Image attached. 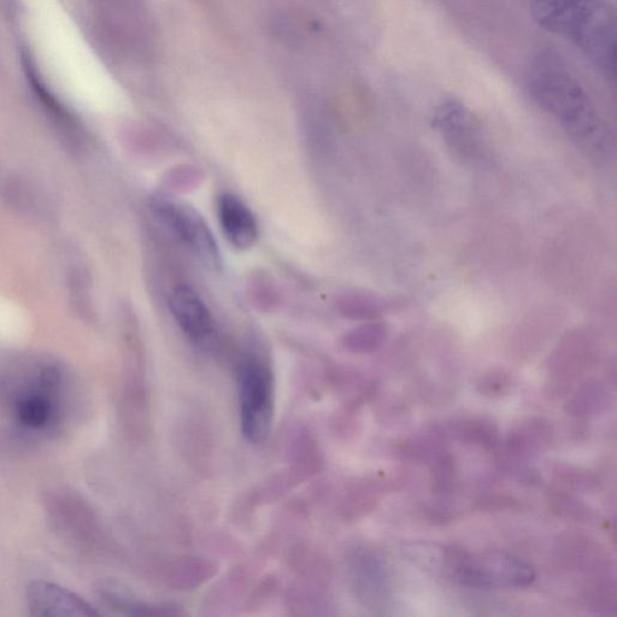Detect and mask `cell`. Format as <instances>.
<instances>
[{
  "label": "cell",
  "instance_id": "cell-2",
  "mask_svg": "<svg viewBox=\"0 0 617 617\" xmlns=\"http://www.w3.org/2000/svg\"><path fill=\"white\" fill-rule=\"evenodd\" d=\"M528 86L534 101L587 148L598 151L607 132L584 87L556 56L543 55L531 68Z\"/></svg>",
  "mask_w": 617,
  "mask_h": 617
},
{
  "label": "cell",
  "instance_id": "cell-10",
  "mask_svg": "<svg viewBox=\"0 0 617 617\" xmlns=\"http://www.w3.org/2000/svg\"><path fill=\"white\" fill-rule=\"evenodd\" d=\"M552 434L551 423L545 419L532 417L522 421L511 430L505 440V454L513 462H524L548 448L552 442Z\"/></svg>",
  "mask_w": 617,
  "mask_h": 617
},
{
  "label": "cell",
  "instance_id": "cell-13",
  "mask_svg": "<svg viewBox=\"0 0 617 617\" xmlns=\"http://www.w3.org/2000/svg\"><path fill=\"white\" fill-rule=\"evenodd\" d=\"M22 62L29 84H31L38 101L43 105L46 114L51 117L52 122L55 123L57 128H60L63 134H66L69 139H74L75 143H78L76 139L80 138L79 126H76L73 116L68 113L64 105L58 101L55 94L46 86L45 80L41 76L33 57L27 54V52H23Z\"/></svg>",
  "mask_w": 617,
  "mask_h": 617
},
{
  "label": "cell",
  "instance_id": "cell-9",
  "mask_svg": "<svg viewBox=\"0 0 617 617\" xmlns=\"http://www.w3.org/2000/svg\"><path fill=\"white\" fill-rule=\"evenodd\" d=\"M217 216L223 234L234 248L248 250L258 237L256 217L242 199L223 193L217 201Z\"/></svg>",
  "mask_w": 617,
  "mask_h": 617
},
{
  "label": "cell",
  "instance_id": "cell-5",
  "mask_svg": "<svg viewBox=\"0 0 617 617\" xmlns=\"http://www.w3.org/2000/svg\"><path fill=\"white\" fill-rule=\"evenodd\" d=\"M154 209L164 225L190 245L208 266H220V252L214 235L196 210L166 199L157 201Z\"/></svg>",
  "mask_w": 617,
  "mask_h": 617
},
{
  "label": "cell",
  "instance_id": "cell-14",
  "mask_svg": "<svg viewBox=\"0 0 617 617\" xmlns=\"http://www.w3.org/2000/svg\"><path fill=\"white\" fill-rule=\"evenodd\" d=\"M609 392L598 381H587L568 403V413L574 416H593L607 408Z\"/></svg>",
  "mask_w": 617,
  "mask_h": 617
},
{
  "label": "cell",
  "instance_id": "cell-19",
  "mask_svg": "<svg viewBox=\"0 0 617 617\" xmlns=\"http://www.w3.org/2000/svg\"><path fill=\"white\" fill-rule=\"evenodd\" d=\"M386 337V328L383 325H373L364 328L358 333L352 344L356 351L368 352L378 348L383 344Z\"/></svg>",
  "mask_w": 617,
  "mask_h": 617
},
{
  "label": "cell",
  "instance_id": "cell-11",
  "mask_svg": "<svg viewBox=\"0 0 617 617\" xmlns=\"http://www.w3.org/2000/svg\"><path fill=\"white\" fill-rule=\"evenodd\" d=\"M479 557L491 587L524 589L536 580V572L530 564L513 555L502 551H489Z\"/></svg>",
  "mask_w": 617,
  "mask_h": 617
},
{
  "label": "cell",
  "instance_id": "cell-7",
  "mask_svg": "<svg viewBox=\"0 0 617 617\" xmlns=\"http://www.w3.org/2000/svg\"><path fill=\"white\" fill-rule=\"evenodd\" d=\"M111 37L123 45H135L143 27V0H90Z\"/></svg>",
  "mask_w": 617,
  "mask_h": 617
},
{
  "label": "cell",
  "instance_id": "cell-8",
  "mask_svg": "<svg viewBox=\"0 0 617 617\" xmlns=\"http://www.w3.org/2000/svg\"><path fill=\"white\" fill-rule=\"evenodd\" d=\"M169 308L182 332L196 342L207 339L214 331V317L191 287L181 285L176 287L169 298Z\"/></svg>",
  "mask_w": 617,
  "mask_h": 617
},
{
  "label": "cell",
  "instance_id": "cell-4",
  "mask_svg": "<svg viewBox=\"0 0 617 617\" xmlns=\"http://www.w3.org/2000/svg\"><path fill=\"white\" fill-rule=\"evenodd\" d=\"M240 427L249 443L266 442L272 431L275 407L274 375L262 357L249 354L237 372Z\"/></svg>",
  "mask_w": 617,
  "mask_h": 617
},
{
  "label": "cell",
  "instance_id": "cell-12",
  "mask_svg": "<svg viewBox=\"0 0 617 617\" xmlns=\"http://www.w3.org/2000/svg\"><path fill=\"white\" fill-rule=\"evenodd\" d=\"M433 126L455 144L467 149L478 138V125L466 105L456 99H448L439 105L433 116Z\"/></svg>",
  "mask_w": 617,
  "mask_h": 617
},
{
  "label": "cell",
  "instance_id": "cell-16",
  "mask_svg": "<svg viewBox=\"0 0 617 617\" xmlns=\"http://www.w3.org/2000/svg\"><path fill=\"white\" fill-rule=\"evenodd\" d=\"M98 596L107 607L119 611L126 615H152L155 614L154 607L139 603L129 596L122 587L115 584L103 583L98 586Z\"/></svg>",
  "mask_w": 617,
  "mask_h": 617
},
{
  "label": "cell",
  "instance_id": "cell-6",
  "mask_svg": "<svg viewBox=\"0 0 617 617\" xmlns=\"http://www.w3.org/2000/svg\"><path fill=\"white\" fill-rule=\"evenodd\" d=\"M26 601L29 614L32 616H97L101 615L93 605L82 599L76 593L64 589V587L47 583V581H34L28 586Z\"/></svg>",
  "mask_w": 617,
  "mask_h": 617
},
{
  "label": "cell",
  "instance_id": "cell-3",
  "mask_svg": "<svg viewBox=\"0 0 617 617\" xmlns=\"http://www.w3.org/2000/svg\"><path fill=\"white\" fill-rule=\"evenodd\" d=\"M10 372L11 413L21 430L49 431L55 425L64 385L63 369L49 358L20 357L4 366Z\"/></svg>",
  "mask_w": 617,
  "mask_h": 617
},
{
  "label": "cell",
  "instance_id": "cell-17",
  "mask_svg": "<svg viewBox=\"0 0 617 617\" xmlns=\"http://www.w3.org/2000/svg\"><path fill=\"white\" fill-rule=\"evenodd\" d=\"M552 509L558 515L567 517V519L575 520H590L592 513L585 504L580 503L578 499L566 495V493L556 492L550 499Z\"/></svg>",
  "mask_w": 617,
  "mask_h": 617
},
{
  "label": "cell",
  "instance_id": "cell-18",
  "mask_svg": "<svg viewBox=\"0 0 617 617\" xmlns=\"http://www.w3.org/2000/svg\"><path fill=\"white\" fill-rule=\"evenodd\" d=\"M511 385L513 383L509 375L502 372H491L481 376L477 389L480 395L496 399L509 395Z\"/></svg>",
  "mask_w": 617,
  "mask_h": 617
},
{
  "label": "cell",
  "instance_id": "cell-1",
  "mask_svg": "<svg viewBox=\"0 0 617 617\" xmlns=\"http://www.w3.org/2000/svg\"><path fill=\"white\" fill-rule=\"evenodd\" d=\"M538 25L577 47L615 78L616 15L609 0H528Z\"/></svg>",
  "mask_w": 617,
  "mask_h": 617
},
{
  "label": "cell",
  "instance_id": "cell-15",
  "mask_svg": "<svg viewBox=\"0 0 617 617\" xmlns=\"http://www.w3.org/2000/svg\"><path fill=\"white\" fill-rule=\"evenodd\" d=\"M456 432L464 442L480 445L486 450L496 449L499 443L497 426L485 417H475L458 423Z\"/></svg>",
  "mask_w": 617,
  "mask_h": 617
}]
</instances>
